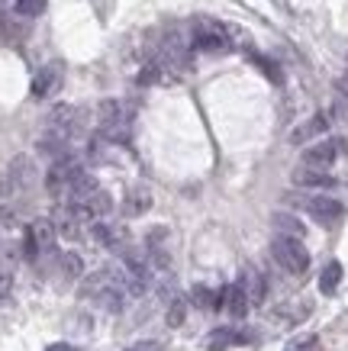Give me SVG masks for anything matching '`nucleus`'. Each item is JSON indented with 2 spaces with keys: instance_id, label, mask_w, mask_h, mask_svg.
<instances>
[{
  "instance_id": "obj_11",
  "label": "nucleus",
  "mask_w": 348,
  "mask_h": 351,
  "mask_svg": "<svg viewBox=\"0 0 348 351\" xmlns=\"http://www.w3.org/2000/svg\"><path fill=\"white\" fill-rule=\"evenodd\" d=\"M222 306H226V313H229L232 319H245V313L252 306L248 290H245V280H239V284H232V287L222 290Z\"/></svg>"
},
{
  "instance_id": "obj_23",
  "label": "nucleus",
  "mask_w": 348,
  "mask_h": 351,
  "mask_svg": "<svg viewBox=\"0 0 348 351\" xmlns=\"http://www.w3.org/2000/svg\"><path fill=\"white\" fill-rule=\"evenodd\" d=\"M184 316H187V300H184V297H174L168 303V326H171V329L184 326Z\"/></svg>"
},
{
  "instance_id": "obj_28",
  "label": "nucleus",
  "mask_w": 348,
  "mask_h": 351,
  "mask_svg": "<svg viewBox=\"0 0 348 351\" xmlns=\"http://www.w3.org/2000/svg\"><path fill=\"white\" fill-rule=\"evenodd\" d=\"M45 351H78V348H71V345H65V341H55V345H49Z\"/></svg>"
},
{
  "instance_id": "obj_19",
  "label": "nucleus",
  "mask_w": 348,
  "mask_h": 351,
  "mask_svg": "<svg viewBox=\"0 0 348 351\" xmlns=\"http://www.w3.org/2000/svg\"><path fill=\"white\" fill-rule=\"evenodd\" d=\"M275 226H277V232L281 235H297V239H303V223L297 219V216H290V213H277L275 216Z\"/></svg>"
},
{
  "instance_id": "obj_3",
  "label": "nucleus",
  "mask_w": 348,
  "mask_h": 351,
  "mask_svg": "<svg viewBox=\"0 0 348 351\" xmlns=\"http://www.w3.org/2000/svg\"><path fill=\"white\" fill-rule=\"evenodd\" d=\"M81 174H84L81 161L71 158V155H62V158H55V165L49 168V174H45V191L52 193V197H68L71 184L78 181Z\"/></svg>"
},
{
  "instance_id": "obj_13",
  "label": "nucleus",
  "mask_w": 348,
  "mask_h": 351,
  "mask_svg": "<svg viewBox=\"0 0 348 351\" xmlns=\"http://www.w3.org/2000/svg\"><path fill=\"white\" fill-rule=\"evenodd\" d=\"M152 191L148 187H142V184H136V187H129L126 197H123V216H129V219H136V216L148 213L152 210Z\"/></svg>"
},
{
  "instance_id": "obj_12",
  "label": "nucleus",
  "mask_w": 348,
  "mask_h": 351,
  "mask_svg": "<svg viewBox=\"0 0 348 351\" xmlns=\"http://www.w3.org/2000/svg\"><path fill=\"white\" fill-rule=\"evenodd\" d=\"M290 181H294L297 187H316V191H323V187H336V178H332L329 171L310 168V165H300V168H294Z\"/></svg>"
},
{
  "instance_id": "obj_7",
  "label": "nucleus",
  "mask_w": 348,
  "mask_h": 351,
  "mask_svg": "<svg viewBox=\"0 0 348 351\" xmlns=\"http://www.w3.org/2000/svg\"><path fill=\"white\" fill-rule=\"evenodd\" d=\"M97 126H100V136L104 138H119L123 129H126V113H123V104L116 100H104L97 107Z\"/></svg>"
},
{
  "instance_id": "obj_20",
  "label": "nucleus",
  "mask_w": 348,
  "mask_h": 351,
  "mask_svg": "<svg viewBox=\"0 0 348 351\" xmlns=\"http://www.w3.org/2000/svg\"><path fill=\"white\" fill-rule=\"evenodd\" d=\"M62 274L68 277V280H81V277H84V261H81V255H74V252L62 255Z\"/></svg>"
},
{
  "instance_id": "obj_18",
  "label": "nucleus",
  "mask_w": 348,
  "mask_h": 351,
  "mask_svg": "<svg viewBox=\"0 0 348 351\" xmlns=\"http://www.w3.org/2000/svg\"><path fill=\"white\" fill-rule=\"evenodd\" d=\"M342 284V265L338 261H329L323 267V274H319V290L323 293H336V287Z\"/></svg>"
},
{
  "instance_id": "obj_29",
  "label": "nucleus",
  "mask_w": 348,
  "mask_h": 351,
  "mask_svg": "<svg viewBox=\"0 0 348 351\" xmlns=\"http://www.w3.org/2000/svg\"><path fill=\"white\" fill-rule=\"evenodd\" d=\"M129 351H161L159 345H136V348H129Z\"/></svg>"
},
{
  "instance_id": "obj_15",
  "label": "nucleus",
  "mask_w": 348,
  "mask_h": 351,
  "mask_svg": "<svg viewBox=\"0 0 348 351\" xmlns=\"http://www.w3.org/2000/svg\"><path fill=\"white\" fill-rule=\"evenodd\" d=\"M242 341H248V335H245V332H235V329H229V326H222V329H213L210 335L203 339V348H207V351H226V348L242 345Z\"/></svg>"
},
{
  "instance_id": "obj_16",
  "label": "nucleus",
  "mask_w": 348,
  "mask_h": 351,
  "mask_svg": "<svg viewBox=\"0 0 348 351\" xmlns=\"http://www.w3.org/2000/svg\"><path fill=\"white\" fill-rule=\"evenodd\" d=\"M78 206H84L91 219H104V216H110V210H113V197H110L104 187H97V191L91 193L84 203H78Z\"/></svg>"
},
{
  "instance_id": "obj_2",
  "label": "nucleus",
  "mask_w": 348,
  "mask_h": 351,
  "mask_svg": "<svg viewBox=\"0 0 348 351\" xmlns=\"http://www.w3.org/2000/svg\"><path fill=\"white\" fill-rule=\"evenodd\" d=\"M271 255H275V261L284 271H290V274H306V267H310V252L303 248V242L297 239V235H281L277 232V239L271 242Z\"/></svg>"
},
{
  "instance_id": "obj_21",
  "label": "nucleus",
  "mask_w": 348,
  "mask_h": 351,
  "mask_svg": "<svg viewBox=\"0 0 348 351\" xmlns=\"http://www.w3.org/2000/svg\"><path fill=\"white\" fill-rule=\"evenodd\" d=\"M245 290H248V300H252L255 306L264 303V277L258 274V271H248V274H245Z\"/></svg>"
},
{
  "instance_id": "obj_4",
  "label": "nucleus",
  "mask_w": 348,
  "mask_h": 351,
  "mask_svg": "<svg viewBox=\"0 0 348 351\" xmlns=\"http://www.w3.org/2000/svg\"><path fill=\"white\" fill-rule=\"evenodd\" d=\"M194 49L207 55H222L232 49V39H229V32H226V26H220V23H213V20H200L194 26Z\"/></svg>"
},
{
  "instance_id": "obj_25",
  "label": "nucleus",
  "mask_w": 348,
  "mask_h": 351,
  "mask_svg": "<svg viewBox=\"0 0 348 351\" xmlns=\"http://www.w3.org/2000/svg\"><path fill=\"white\" fill-rule=\"evenodd\" d=\"M252 62L258 64V71H264V75L271 77L275 84H281V68H277V64L271 62V58H264V55H252Z\"/></svg>"
},
{
  "instance_id": "obj_24",
  "label": "nucleus",
  "mask_w": 348,
  "mask_h": 351,
  "mask_svg": "<svg viewBox=\"0 0 348 351\" xmlns=\"http://www.w3.org/2000/svg\"><path fill=\"white\" fill-rule=\"evenodd\" d=\"M284 351H319V339L316 335H297L294 341H287Z\"/></svg>"
},
{
  "instance_id": "obj_17",
  "label": "nucleus",
  "mask_w": 348,
  "mask_h": 351,
  "mask_svg": "<svg viewBox=\"0 0 348 351\" xmlns=\"http://www.w3.org/2000/svg\"><path fill=\"white\" fill-rule=\"evenodd\" d=\"M190 297H194V306H200V309H216V306H222V290H220V293H213V290L203 287V284H197V287L190 290Z\"/></svg>"
},
{
  "instance_id": "obj_6",
  "label": "nucleus",
  "mask_w": 348,
  "mask_h": 351,
  "mask_svg": "<svg viewBox=\"0 0 348 351\" xmlns=\"http://www.w3.org/2000/svg\"><path fill=\"white\" fill-rule=\"evenodd\" d=\"M45 132H52V136L65 138L68 145H71V138L81 132V113L78 107H68V104H58V107L49 113V123H45Z\"/></svg>"
},
{
  "instance_id": "obj_8",
  "label": "nucleus",
  "mask_w": 348,
  "mask_h": 351,
  "mask_svg": "<svg viewBox=\"0 0 348 351\" xmlns=\"http://www.w3.org/2000/svg\"><path fill=\"white\" fill-rule=\"evenodd\" d=\"M62 81H65V64L62 62H49L45 68H39V75L32 77V97L36 100H45L62 90Z\"/></svg>"
},
{
  "instance_id": "obj_9",
  "label": "nucleus",
  "mask_w": 348,
  "mask_h": 351,
  "mask_svg": "<svg viewBox=\"0 0 348 351\" xmlns=\"http://www.w3.org/2000/svg\"><path fill=\"white\" fill-rule=\"evenodd\" d=\"M303 206H306V213L313 216L316 223H323V226L338 223V219H342V213H345V206H342L338 200H332V197H326V193H319V197H310Z\"/></svg>"
},
{
  "instance_id": "obj_22",
  "label": "nucleus",
  "mask_w": 348,
  "mask_h": 351,
  "mask_svg": "<svg viewBox=\"0 0 348 351\" xmlns=\"http://www.w3.org/2000/svg\"><path fill=\"white\" fill-rule=\"evenodd\" d=\"M13 10H16V16L32 20V16L45 13V0H13Z\"/></svg>"
},
{
  "instance_id": "obj_1",
  "label": "nucleus",
  "mask_w": 348,
  "mask_h": 351,
  "mask_svg": "<svg viewBox=\"0 0 348 351\" xmlns=\"http://www.w3.org/2000/svg\"><path fill=\"white\" fill-rule=\"evenodd\" d=\"M36 184V161L30 155H16V158L7 161V168L0 171V197L10 200V197H20Z\"/></svg>"
},
{
  "instance_id": "obj_27",
  "label": "nucleus",
  "mask_w": 348,
  "mask_h": 351,
  "mask_svg": "<svg viewBox=\"0 0 348 351\" xmlns=\"http://www.w3.org/2000/svg\"><path fill=\"white\" fill-rule=\"evenodd\" d=\"M13 290V267L0 261V300H7Z\"/></svg>"
},
{
  "instance_id": "obj_5",
  "label": "nucleus",
  "mask_w": 348,
  "mask_h": 351,
  "mask_svg": "<svg viewBox=\"0 0 348 351\" xmlns=\"http://www.w3.org/2000/svg\"><path fill=\"white\" fill-rule=\"evenodd\" d=\"M55 239H58V229H55L52 219H32L30 229H26L23 252H26V258L52 255V252H55Z\"/></svg>"
},
{
  "instance_id": "obj_14",
  "label": "nucleus",
  "mask_w": 348,
  "mask_h": 351,
  "mask_svg": "<svg viewBox=\"0 0 348 351\" xmlns=\"http://www.w3.org/2000/svg\"><path fill=\"white\" fill-rule=\"evenodd\" d=\"M323 132H329V117L326 113H316V117H310L306 123H300V126L290 132V142H294V145H303V142L319 138Z\"/></svg>"
},
{
  "instance_id": "obj_10",
  "label": "nucleus",
  "mask_w": 348,
  "mask_h": 351,
  "mask_svg": "<svg viewBox=\"0 0 348 351\" xmlns=\"http://www.w3.org/2000/svg\"><path fill=\"white\" fill-rule=\"evenodd\" d=\"M338 152H342V145H338L336 138H323V142H316V145H310V149L303 152V165L329 171L332 165H336Z\"/></svg>"
},
{
  "instance_id": "obj_26",
  "label": "nucleus",
  "mask_w": 348,
  "mask_h": 351,
  "mask_svg": "<svg viewBox=\"0 0 348 351\" xmlns=\"http://www.w3.org/2000/svg\"><path fill=\"white\" fill-rule=\"evenodd\" d=\"M336 113L342 119H348V77L336 84Z\"/></svg>"
}]
</instances>
